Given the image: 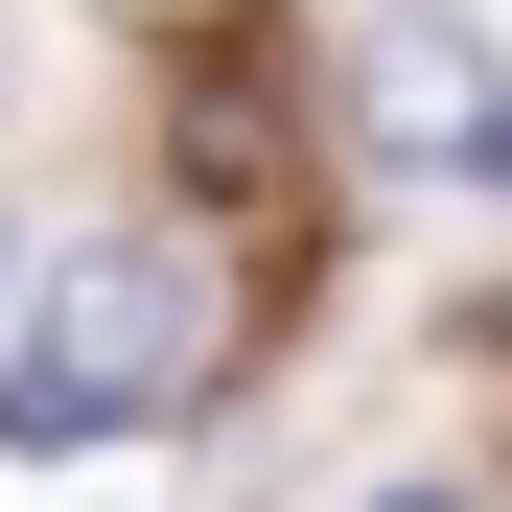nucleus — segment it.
I'll use <instances>...</instances> for the list:
<instances>
[{"label":"nucleus","instance_id":"obj_4","mask_svg":"<svg viewBox=\"0 0 512 512\" xmlns=\"http://www.w3.org/2000/svg\"><path fill=\"white\" fill-rule=\"evenodd\" d=\"M0 303H24V280H0Z\"/></svg>","mask_w":512,"mask_h":512},{"label":"nucleus","instance_id":"obj_1","mask_svg":"<svg viewBox=\"0 0 512 512\" xmlns=\"http://www.w3.org/2000/svg\"><path fill=\"white\" fill-rule=\"evenodd\" d=\"M210 350V280L163 233H94V256H24L0 303V466H70V443H140Z\"/></svg>","mask_w":512,"mask_h":512},{"label":"nucleus","instance_id":"obj_3","mask_svg":"<svg viewBox=\"0 0 512 512\" xmlns=\"http://www.w3.org/2000/svg\"><path fill=\"white\" fill-rule=\"evenodd\" d=\"M396 512H466V489H396Z\"/></svg>","mask_w":512,"mask_h":512},{"label":"nucleus","instance_id":"obj_2","mask_svg":"<svg viewBox=\"0 0 512 512\" xmlns=\"http://www.w3.org/2000/svg\"><path fill=\"white\" fill-rule=\"evenodd\" d=\"M163 140H187V187H210L233 233H303V117H280V47H187Z\"/></svg>","mask_w":512,"mask_h":512}]
</instances>
